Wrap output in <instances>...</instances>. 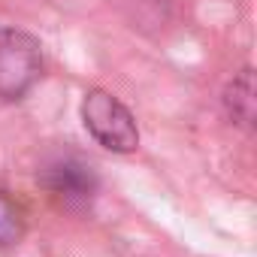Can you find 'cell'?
<instances>
[{
  "mask_svg": "<svg viewBox=\"0 0 257 257\" xmlns=\"http://www.w3.org/2000/svg\"><path fill=\"white\" fill-rule=\"evenodd\" d=\"M82 121H85V131L97 140V146H103L115 155H131L140 146V131H137L134 112L103 88H91L85 94Z\"/></svg>",
  "mask_w": 257,
  "mask_h": 257,
  "instance_id": "1",
  "label": "cell"
},
{
  "mask_svg": "<svg viewBox=\"0 0 257 257\" xmlns=\"http://www.w3.org/2000/svg\"><path fill=\"white\" fill-rule=\"evenodd\" d=\"M25 227H28V221H25L22 203L10 191L0 188V251L19 245L25 236Z\"/></svg>",
  "mask_w": 257,
  "mask_h": 257,
  "instance_id": "5",
  "label": "cell"
},
{
  "mask_svg": "<svg viewBox=\"0 0 257 257\" xmlns=\"http://www.w3.org/2000/svg\"><path fill=\"white\" fill-rule=\"evenodd\" d=\"M43 79V49L40 40L16 31L0 28V100H22Z\"/></svg>",
  "mask_w": 257,
  "mask_h": 257,
  "instance_id": "2",
  "label": "cell"
},
{
  "mask_svg": "<svg viewBox=\"0 0 257 257\" xmlns=\"http://www.w3.org/2000/svg\"><path fill=\"white\" fill-rule=\"evenodd\" d=\"M37 182L58 206L73 209V212L88 209L97 194V185H100L94 167L76 155H61V158H52L49 164H43V170L37 173Z\"/></svg>",
  "mask_w": 257,
  "mask_h": 257,
  "instance_id": "3",
  "label": "cell"
},
{
  "mask_svg": "<svg viewBox=\"0 0 257 257\" xmlns=\"http://www.w3.org/2000/svg\"><path fill=\"white\" fill-rule=\"evenodd\" d=\"M224 109L227 115L239 124V127H254V115H257V100H254V70L245 67L239 70L227 88H224Z\"/></svg>",
  "mask_w": 257,
  "mask_h": 257,
  "instance_id": "4",
  "label": "cell"
}]
</instances>
